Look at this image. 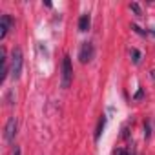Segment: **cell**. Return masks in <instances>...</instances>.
<instances>
[{
  "instance_id": "obj_1",
  "label": "cell",
  "mask_w": 155,
  "mask_h": 155,
  "mask_svg": "<svg viewBox=\"0 0 155 155\" xmlns=\"http://www.w3.org/2000/svg\"><path fill=\"white\" fill-rule=\"evenodd\" d=\"M22 66H24V57H22V49L15 48L11 51V64H9V73L11 77L17 81L20 79V73H22Z\"/></svg>"
},
{
  "instance_id": "obj_2",
  "label": "cell",
  "mask_w": 155,
  "mask_h": 155,
  "mask_svg": "<svg viewBox=\"0 0 155 155\" xmlns=\"http://www.w3.org/2000/svg\"><path fill=\"white\" fill-rule=\"evenodd\" d=\"M71 81H73V66H71V58L66 55L62 58V88L64 90L69 88Z\"/></svg>"
},
{
  "instance_id": "obj_3",
  "label": "cell",
  "mask_w": 155,
  "mask_h": 155,
  "mask_svg": "<svg viewBox=\"0 0 155 155\" xmlns=\"http://www.w3.org/2000/svg\"><path fill=\"white\" fill-rule=\"evenodd\" d=\"M93 57H95V46H93V42H82L81 51H79L81 62L82 64H88V62L93 60Z\"/></svg>"
},
{
  "instance_id": "obj_4",
  "label": "cell",
  "mask_w": 155,
  "mask_h": 155,
  "mask_svg": "<svg viewBox=\"0 0 155 155\" xmlns=\"http://www.w3.org/2000/svg\"><path fill=\"white\" fill-rule=\"evenodd\" d=\"M17 128H18L17 119H15V117H9L8 122H6V130H4V139H6V142L11 144V142L15 140V137H17Z\"/></svg>"
},
{
  "instance_id": "obj_5",
  "label": "cell",
  "mask_w": 155,
  "mask_h": 155,
  "mask_svg": "<svg viewBox=\"0 0 155 155\" xmlns=\"http://www.w3.org/2000/svg\"><path fill=\"white\" fill-rule=\"evenodd\" d=\"M11 28H13L11 15H2V18H0V38H6Z\"/></svg>"
},
{
  "instance_id": "obj_6",
  "label": "cell",
  "mask_w": 155,
  "mask_h": 155,
  "mask_svg": "<svg viewBox=\"0 0 155 155\" xmlns=\"http://www.w3.org/2000/svg\"><path fill=\"white\" fill-rule=\"evenodd\" d=\"M90 26H91V17H90L88 13H84V15L79 18V31L86 33V31L90 29Z\"/></svg>"
},
{
  "instance_id": "obj_7",
  "label": "cell",
  "mask_w": 155,
  "mask_h": 155,
  "mask_svg": "<svg viewBox=\"0 0 155 155\" xmlns=\"http://www.w3.org/2000/svg\"><path fill=\"white\" fill-rule=\"evenodd\" d=\"M104 128H106V117L102 115V117L99 119V122H97V128H95V140H99V139H101V135H102Z\"/></svg>"
},
{
  "instance_id": "obj_8",
  "label": "cell",
  "mask_w": 155,
  "mask_h": 155,
  "mask_svg": "<svg viewBox=\"0 0 155 155\" xmlns=\"http://www.w3.org/2000/svg\"><path fill=\"white\" fill-rule=\"evenodd\" d=\"M130 55H131V60H133V64H139V62H140V58H142V55H140V51H139L137 48H131Z\"/></svg>"
},
{
  "instance_id": "obj_9",
  "label": "cell",
  "mask_w": 155,
  "mask_h": 155,
  "mask_svg": "<svg viewBox=\"0 0 155 155\" xmlns=\"http://www.w3.org/2000/svg\"><path fill=\"white\" fill-rule=\"evenodd\" d=\"M130 9H131L137 17H140V15H142V9H140V6H139L137 2H131V4H130Z\"/></svg>"
},
{
  "instance_id": "obj_10",
  "label": "cell",
  "mask_w": 155,
  "mask_h": 155,
  "mask_svg": "<svg viewBox=\"0 0 155 155\" xmlns=\"http://www.w3.org/2000/svg\"><path fill=\"white\" fill-rule=\"evenodd\" d=\"M131 29H133L135 33H139V35H146V33H148V31H144V29H140V28H139V26H135V24H131Z\"/></svg>"
},
{
  "instance_id": "obj_11",
  "label": "cell",
  "mask_w": 155,
  "mask_h": 155,
  "mask_svg": "<svg viewBox=\"0 0 155 155\" xmlns=\"http://www.w3.org/2000/svg\"><path fill=\"white\" fill-rule=\"evenodd\" d=\"M151 130H150V122H144V137H150Z\"/></svg>"
},
{
  "instance_id": "obj_12",
  "label": "cell",
  "mask_w": 155,
  "mask_h": 155,
  "mask_svg": "<svg viewBox=\"0 0 155 155\" xmlns=\"http://www.w3.org/2000/svg\"><path fill=\"white\" fill-rule=\"evenodd\" d=\"M120 137H122V139H128V137H130V131H128V128H126V126L122 128V133H120Z\"/></svg>"
},
{
  "instance_id": "obj_13",
  "label": "cell",
  "mask_w": 155,
  "mask_h": 155,
  "mask_svg": "<svg viewBox=\"0 0 155 155\" xmlns=\"http://www.w3.org/2000/svg\"><path fill=\"white\" fill-rule=\"evenodd\" d=\"M142 95H144V91H142V90H139V91L135 93V101H139V99H142Z\"/></svg>"
},
{
  "instance_id": "obj_14",
  "label": "cell",
  "mask_w": 155,
  "mask_h": 155,
  "mask_svg": "<svg viewBox=\"0 0 155 155\" xmlns=\"http://www.w3.org/2000/svg\"><path fill=\"white\" fill-rule=\"evenodd\" d=\"M13 155H22V151H20V148H18V146L13 150Z\"/></svg>"
},
{
  "instance_id": "obj_15",
  "label": "cell",
  "mask_w": 155,
  "mask_h": 155,
  "mask_svg": "<svg viewBox=\"0 0 155 155\" xmlns=\"http://www.w3.org/2000/svg\"><path fill=\"white\" fill-rule=\"evenodd\" d=\"M150 79L155 82V69H151V71H150Z\"/></svg>"
}]
</instances>
